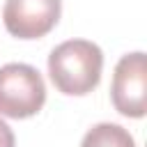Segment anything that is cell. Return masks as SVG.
<instances>
[{
	"mask_svg": "<svg viewBox=\"0 0 147 147\" xmlns=\"http://www.w3.org/2000/svg\"><path fill=\"white\" fill-rule=\"evenodd\" d=\"M103 69V53L94 41L69 39L57 44L48 55V76L57 92L67 96L90 94Z\"/></svg>",
	"mask_w": 147,
	"mask_h": 147,
	"instance_id": "cell-1",
	"label": "cell"
},
{
	"mask_svg": "<svg viewBox=\"0 0 147 147\" xmlns=\"http://www.w3.org/2000/svg\"><path fill=\"white\" fill-rule=\"evenodd\" d=\"M46 103V85L41 74L23 62L0 67V115L9 119H28Z\"/></svg>",
	"mask_w": 147,
	"mask_h": 147,
	"instance_id": "cell-2",
	"label": "cell"
},
{
	"mask_svg": "<svg viewBox=\"0 0 147 147\" xmlns=\"http://www.w3.org/2000/svg\"><path fill=\"white\" fill-rule=\"evenodd\" d=\"M110 99L119 115L140 119L147 113V60L142 51L126 53L115 64Z\"/></svg>",
	"mask_w": 147,
	"mask_h": 147,
	"instance_id": "cell-3",
	"label": "cell"
},
{
	"mask_svg": "<svg viewBox=\"0 0 147 147\" xmlns=\"http://www.w3.org/2000/svg\"><path fill=\"white\" fill-rule=\"evenodd\" d=\"M62 0H7L2 7L5 30L16 39H41L60 21Z\"/></svg>",
	"mask_w": 147,
	"mask_h": 147,
	"instance_id": "cell-4",
	"label": "cell"
},
{
	"mask_svg": "<svg viewBox=\"0 0 147 147\" xmlns=\"http://www.w3.org/2000/svg\"><path fill=\"white\" fill-rule=\"evenodd\" d=\"M80 147H136L133 136L113 122H99L83 136Z\"/></svg>",
	"mask_w": 147,
	"mask_h": 147,
	"instance_id": "cell-5",
	"label": "cell"
},
{
	"mask_svg": "<svg viewBox=\"0 0 147 147\" xmlns=\"http://www.w3.org/2000/svg\"><path fill=\"white\" fill-rule=\"evenodd\" d=\"M0 147H16L14 131L9 129V124L5 119H0Z\"/></svg>",
	"mask_w": 147,
	"mask_h": 147,
	"instance_id": "cell-6",
	"label": "cell"
}]
</instances>
